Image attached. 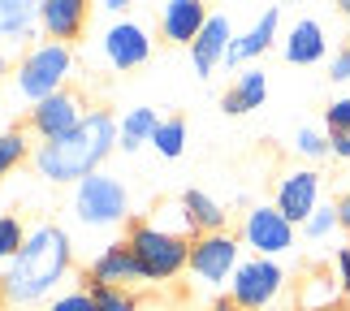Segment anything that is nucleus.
<instances>
[{
    "label": "nucleus",
    "mask_w": 350,
    "mask_h": 311,
    "mask_svg": "<svg viewBox=\"0 0 350 311\" xmlns=\"http://www.w3.org/2000/svg\"><path fill=\"white\" fill-rule=\"evenodd\" d=\"M346 299L338 273H312L299 286V311H338V303Z\"/></svg>",
    "instance_id": "nucleus-20"
},
{
    "label": "nucleus",
    "mask_w": 350,
    "mask_h": 311,
    "mask_svg": "<svg viewBox=\"0 0 350 311\" xmlns=\"http://www.w3.org/2000/svg\"><path fill=\"white\" fill-rule=\"evenodd\" d=\"M152 147H156L160 156L178 160V156L186 152V121H182V117H169V121H160V130H156Z\"/></svg>",
    "instance_id": "nucleus-24"
},
{
    "label": "nucleus",
    "mask_w": 350,
    "mask_h": 311,
    "mask_svg": "<svg viewBox=\"0 0 350 311\" xmlns=\"http://www.w3.org/2000/svg\"><path fill=\"white\" fill-rule=\"evenodd\" d=\"M281 52H286L290 65H316L320 57H325V26H320L316 18H299L290 26Z\"/></svg>",
    "instance_id": "nucleus-17"
},
{
    "label": "nucleus",
    "mask_w": 350,
    "mask_h": 311,
    "mask_svg": "<svg viewBox=\"0 0 350 311\" xmlns=\"http://www.w3.org/2000/svg\"><path fill=\"white\" fill-rule=\"evenodd\" d=\"M230 44H234V26H230V18L225 13H212L208 18V26L199 31V39L191 44V61H195V74L199 78H208L217 65L225 61V52H230Z\"/></svg>",
    "instance_id": "nucleus-15"
},
{
    "label": "nucleus",
    "mask_w": 350,
    "mask_h": 311,
    "mask_svg": "<svg viewBox=\"0 0 350 311\" xmlns=\"http://www.w3.org/2000/svg\"><path fill=\"white\" fill-rule=\"evenodd\" d=\"M338 225H342V221H338V204H333V208H316V216L303 225V234H307V238H329Z\"/></svg>",
    "instance_id": "nucleus-29"
},
{
    "label": "nucleus",
    "mask_w": 350,
    "mask_h": 311,
    "mask_svg": "<svg viewBox=\"0 0 350 311\" xmlns=\"http://www.w3.org/2000/svg\"><path fill=\"white\" fill-rule=\"evenodd\" d=\"M74 216L83 225H117L130 216V191L113 173H91L74 186Z\"/></svg>",
    "instance_id": "nucleus-5"
},
{
    "label": "nucleus",
    "mask_w": 350,
    "mask_h": 311,
    "mask_svg": "<svg viewBox=\"0 0 350 311\" xmlns=\"http://www.w3.org/2000/svg\"><path fill=\"white\" fill-rule=\"evenodd\" d=\"M100 52H104V65L117 74H130L152 57V35H147L143 22L134 18H113L100 35Z\"/></svg>",
    "instance_id": "nucleus-9"
},
{
    "label": "nucleus",
    "mask_w": 350,
    "mask_h": 311,
    "mask_svg": "<svg viewBox=\"0 0 350 311\" xmlns=\"http://www.w3.org/2000/svg\"><path fill=\"white\" fill-rule=\"evenodd\" d=\"M39 22V5L31 0H0V39H13V35H31Z\"/></svg>",
    "instance_id": "nucleus-22"
},
{
    "label": "nucleus",
    "mask_w": 350,
    "mask_h": 311,
    "mask_svg": "<svg viewBox=\"0 0 350 311\" xmlns=\"http://www.w3.org/2000/svg\"><path fill=\"white\" fill-rule=\"evenodd\" d=\"M277 26H281V9H264L260 18H255L242 35H234V44L230 52H225V65L230 70H247V61L255 57H264L268 48H273V39H277Z\"/></svg>",
    "instance_id": "nucleus-12"
},
{
    "label": "nucleus",
    "mask_w": 350,
    "mask_h": 311,
    "mask_svg": "<svg viewBox=\"0 0 350 311\" xmlns=\"http://www.w3.org/2000/svg\"><path fill=\"white\" fill-rule=\"evenodd\" d=\"M264 100H268V74L255 70V65H247V70H238L234 87L225 91L221 108H225L230 117H242V113H251V108H260Z\"/></svg>",
    "instance_id": "nucleus-18"
},
{
    "label": "nucleus",
    "mask_w": 350,
    "mask_h": 311,
    "mask_svg": "<svg viewBox=\"0 0 350 311\" xmlns=\"http://www.w3.org/2000/svg\"><path fill=\"white\" fill-rule=\"evenodd\" d=\"M160 130V117L156 108H130L126 117H121V152H139L143 143H152Z\"/></svg>",
    "instance_id": "nucleus-21"
},
{
    "label": "nucleus",
    "mask_w": 350,
    "mask_h": 311,
    "mask_svg": "<svg viewBox=\"0 0 350 311\" xmlns=\"http://www.w3.org/2000/svg\"><path fill=\"white\" fill-rule=\"evenodd\" d=\"M74 70V52L70 44H39L22 57L18 65V96H26L31 104L57 96V91H65V78H70Z\"/></svg>",
    "instance_id": "nucleus-4"
},
{
    "label": "nucleus",
    "mask_w": 350,
    "mask_h": 311,
    "mask_svg": "<svg viewBox=\"0 0 350 311\" xmlns=\"http://www.w3.org/2000/svg\"><path fill=\"white\" fill-rule=\"evenodd\" d=\"M346 299H350V290H346Z\"/></svg>",
    "instance_id": "nucleus-38"
},
{
    "label": "nucleus",
    "mask_w": 350,
    "mask_h": 311,
    "mask_svg": "<svg viewBox=\"0 0 350 311\" xmlns=\"http://www.w3.org/2000/svg\"><path fill=\"white\" fill-rule=\"evenodd\" d=\"M134 281H147V273H143V264L134 260V251L126 247V242L104 247L100 260L91 264V286H121V290H130Z\"/></svg>",
    "instance_id": "nucleus-14"
},
{
    "label": "nucleus",
    "mask_w": 350,
    "mask_h": 311,
    "mask_svg": "<svg viewBox=\"0 0 350 311\" xmlns=\"http://www.w3.org/2000/svg\"><path fill=\"white\" fill-rule=\"evenodd\" d=\"M212 311H242L234 299H217V303H212Z\"/></svg>",
    "instance_id": "nucleus-34"
},
{
    "label": "nucleus",
    "mask_w": 350,
    "mask_h": 311,
    "mask_svg": "<svg viewBox=\"0 0 350 311\" xmlns=\"http://www.w3.org/2000/svg\"><path fill=\"white\" fill-rule=\"evenodd\" d=\"M26 234H31V229H26V225L18 221V216H0V264H9L13 255L22 251Z\"/></svg>",
    "instance_id": "nucleus-27"
},
{
    "label": "nucleus",
    "mask_w": 350,
    "mask_h": 311,
    "mask_svg": "<svg viewBox=\"0 0 350 311\" xmlns=\"http://www.w3.org/2000/svg\"><path fill=\"white\" fill-rule=\"evenodd\" d=\"M91 299H96V311H139V299L121 286H91Z\"/></svg>",
    "instance_id": "nucleus-26"
},
{
    "label": "nucleus",
    "mask_w": 350,
    "mask_h": 311,
    "mask_svg": "<svg viewBox=\"0 0 350 311\" xmlns=\"http://www.w3.org/2000/svg\"><path fill=\"white\" fill-rule=\"evenodd\" d=\"M91 9L87 0H39V26L48 31L52 44H70L87 31Z\"/></svg>",
    "instance_id": "nucleus-13"
},
{
    "label": "nucleus",
    "mask_w": 350,
    "mask_h": 311,
    "mask_svg": "<svg viewBox=\"0 0 350 311\" xmlns=\"http://www.w3.org/2000/svg\"><path fill=\"white\" fill-rule=\"evenodd\" d=\"M26 156H35V152H31V143H26L22 130H5V134H0V178L13 173Z\"/></svg>",
    "instance_id": "nucleus-25"
},
{
    "label": "nucleus",
    "mask_w": 350,
    "mask_h": 311,
    "mask_svg": "<svg viewBox=\"0 0 350 311\" xmlns=\"http://www.w3.org/2000/svg\"><path fill=\"white\" fill-rule=\"evenodd\" d=\"M268 311H299V307H268Z\"/></svg>",
    "instance_id": "nucleus-37"
},
{
    "label": "nucleus",
    "mask_w": 350,
    "mask_h": 311,
    "mask_svg": "<svg viewBox=\"0 0 350 311\" xmlns=\"http://www.w3.org/2000/svg\"><path fill=\"white\" fill-rule=\"evenodd\" d=\"M281 286H286V268H281L277 260H260V255H251V260L238 264V273L230 281V299L242 311H268V307H277Z\"/></svg>",
    "instance_id": "nucleus-6"
},
{
    "label": "nucleus",
    "mask_w": 350,
    "mask_h": 311,
    "mask_svg": "<svg viewBox=\"0 0 350 311\" xmlns=\"http://www.w3.org/2000/svg\"><path fill=\"white\" fill-rule=\"evenodd\" d=\"M87 117H91L87 100L78 96V91H57V96L31 104V121H26V126H31V134L39 143H57L65 134H74Z\"/></svg>",
    "instance_id": "nucleus-8"
},
{
    "label": "nucleus",
    "mask_w": 350,
    "mask_h": 311,
    "mask_svg": "<svg viewBox=\"0 0 350 311\" xmlns=\"http://www.w3.org/2000/svg\"><path fill=\"white\" fill-rule=\"evenodd\" d=\"M242 247H251L260 260H277L281 251L294 247V225L273 204H255L242 216Z\"/></svg>",
    "instance_id": "nucleus-10"
},
{
    "label": "nucleus",
    "mask_w": 350,
    "mask_h": 311,
    "mask_svg": "<svg viewBox=\"0 0 350 311\" xmlns=\"http://www.w3.org/2000/svg\"><path fill=\"white\" fill-rule=\"evenodd\" d=\"M273 208L286 216L290 225H307L316 216V208H320V173L316 169H290V173H281Z\"/></svg>",
    "instance_id": "nucleus-11"
},
{
    "label": "nucleus",
    "mask_w": 350,
    "mask_h": 311,
    "mask_svg": "<svg viewBox=\"0 0 350 311\" xmlns=\"http://www.w3.org/2000/svg\"><path fill=\"white\" fill-rule=\"evenodd\" d=\"M342 13H346V18H350V0H342Z\"/></svg>",
    "instance_id": "nucleus-36"
},
{
    "label": "nucleus",
    "mask_w": 350,
    "mask_h": 311,
    "mask_svg": "<svg viewBox=\"0 0 350 311\" xmlns=\"http://www.w3.org/2000/svg\"><path fill=\"white\" fill-rule=\"evenodd\" d=\"M338 221L350 229V195H342V204H338Z\"/></svg>",
    "instance_id": "nucleus-33"
},
{
    "label": "nucleus",
    "mask_w": 350,
    "mask_h": 311,
    "mask_svg": "<svg viewBox=\"0 0 350 311\" xmlns=\"http://www.w3.org/2000/svg\"><path fill=\"white\" fill-rule=\"evenodd\" d=\"M48 311H96V299H91V290H65L52 299Z\"/></svg>",
    "instance_id": "nucleus-30"
},
{
    "label": "nucleus",
    "mask_w": 350,
    "mask_h": 311,
    "mask_svg": "<svg viewBox=\"0 0 350 311\" xmlns=\"http://www.w3.org/2000/svg\"><path fill=\"white\" fill-rule=\"evenodd\" d=\"M346 311H350V307H346Z\"/></svg>",
    "instance_id": "nucleus-39"
},
{
    "label": "nucleus",
    "mask_w": 350,
    "mask_h": 311,
    "mask_svg": "<svg viewBox=\"0 0 350 311\" xmlns=\"http://www.w3.org/2000/svg\"><path fill=\"white\" fill-rule=\"evenodd\" d=\"M212 13L199 5V0H169L165 9H160V35L169 39V44H195L199 31L208 26Z\"/></svg>",
    "instance_id": "nucleus-16"
},
{
    "label": "nucleus",
    "mask_w": 350,
    "mask_h": 311,
    "mask_svg": "<svg viewBox=\"0 0 350 311\" xmlns=\"http://www.w3.org/2000/svg\"><path fill=\"white\" fill-rule=\"evenodd\" d=\"M70 264H74V247H70V234L52 221H39L31 225L22 251L9 260L5 268V294L9 303H44L52 299V290L70 277Z\"/></svg>",
    "instance_id": "nucleus-1"
},
{
    "label": "nucleus",
    "mask_w": 350,
    "mask_h": 311,
    "mask_svg": "<svg viewBox=\"0 0 350 311\" xmlns=\"http://www.w3.org/2000/svg\"><path fill=\"white\" fill-rule=\"evenodd\" d=\"M294 152L307 156V160H320V156H329L333 147H329V134H320V130H312V126H303L299 134H294Z\"/></svg>",
    "instance_id": "nucleus-28"
},
{
    "label": "nucleus",
    "mask_w": 350,
    "mask_h": 311,
    "mask_svg": "<svg viewBox=\"0 0 350 311\" xmlns=\"http://www.w3.org/2000/svg\"><path fill=\"white\" fill-rule=\"evenodd\" d=\"M5 303H9V294H5V277H0V311H5Z\"/></svg>",
    "instance_id": "nucleus-35"
},
{
    "label": "nucleus",
    "mask_w": 350,
    "mask_h": 311,
    "mask_svg": "<svg viewBox=\"0 0 350 311\" xmlns=\"http://www.w3.org/2000/svg\"><path fill=\"white\" fill-rule=\"evenodd\" d=\"M126 247L143 264L147 281H173L178 273L191 268V238L173 234V229L156 225V221H134L126 234Z\"/></svg>",
    "instance_id": "nucleus-3"
},
{
    "label": "nucleus",
    "mask_w": 350,
    "mask_h": 311,
    "mask_svg": "<svg viewBox=\"0 0 350 311\" xmlns=\"http://www.w3.org/2000/svg\"><path fill=\"white\" fill-rule=\"evenodd\" d=\"M338 281H342V290H350V247L338 251Z\"/></svg>",
    "instance_id": "nucleus-32"
},
{
    "label": "nucleus",
    "mask_w": 350,
    "mask_h": 311,
    "mask_svg": "<svg viewBox=\"0 0 350 311\" xmlns=\"http://www.w3.org/2000/svg\"><path fill=\"white\" fill-rule=\"evenodd\" d=\"M329 78L333 83H350V44L333 57V65H329Z\"/></svg>",
    "instance_id": "nucleus-31"
},
{
    "label": "nucleus",
    "mask_w": 350,
    "mask_h": 311,
    "mask_svg": "<svg viewBox=\"0 0 350 311\" xmlns=\"http://www.w3.org/2000/svg\"><path fill=\"white\" fill-rule=\"evenodd\" d=\"M182 212H186V225H191V234L199 238V234H225V212L212 195H204V191H186L182 199Z\"/></svg>",
    "instance_id": "nucleus-19"
},
{
    "label": "nucleus",
    "mask_w": 350,
    "mask_h": 311,
    "mask_svg": "<svg viewBox=\"0 0 350 311\" xmlns=\"http://www.w3.org/2000/svg\"><path fill=\"white\" fill-rule=\"evenodd\" d=\"M325 134H329V147L338 160H350V100H333L325 108Z\"/></svg>",
    "instance_id": "nucleus-23"
},
{
    "label": "nucleus",
    "mask_w": 350,
    "mask_h": 311,
    "mask_svg": "<svg viewBox=\"0 0 350 311\" xmlns=\"http://www.w3.org/2000/svg\"><path fill=\"white\" fill-rule=\"evenodd\" d=\"M242 264V242L230 234H199L191 238V273L199 286H225Z\"/></svg>",
    "instance_id": "nucleus-7"
},
{
    "label": "nucleus",
    "mask_w": 350,
    "mask_h": 311,
    "mask_svg": "<svg viewBox=\"0 0 350 311\" xmlns=\"http://www.w3.org/2000/svg\"><path fill=\"white\" fill-rule=\"evenodd\" d=\"M121 139V126L109 108H91V117L74 134H65L57 143H39L35 147V173L48 182H83L91 173H100V165L109 160V152Z\"/></svg>",
    "instance_id": "nucleus-2"
}]
</instances>
